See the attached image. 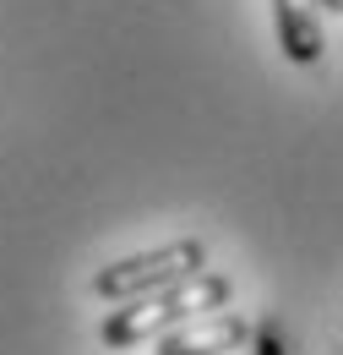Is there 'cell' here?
<instances>
[{
  "mask_svg": "<svg viewBox=\"0 0 343 355\" xmlns=\"http://www.w3.org/2000/svg\"><path fill=\"white\" fill-rule=\"evenodd\" d=\"M316 6H327V11H343V0H316Z\"/></svg>",
  "mask_w": 343,
  "mask_h": 355,
  "instance_id": "obj_5",
  "label": "cell"
},
{
  "mask_svg": "<svg viewBox=\"0 0 343 355\" xmlns=\"http://www.w3.org/2000/svg\"><path fill=\"white\" fill-rule=\"evenodd\" d=\"M240 345V322H218L207 334H191V339H169L158 355H213V350H229Z\"/></svg>",
  "mask_w": 343,
  "mask_h": 355,
  "instance_id": "obj_4",
  "label": "cell"
},
{
  "mask_svg": "<svg viewBox=\"0 0 343 355\" xmlns=\"http://www.w3.org/2000/svg\"><path fill=\"white\" fill-rule=\"evenodd\" d=\"M207 263V246L202 241H169L158 252H136V257H120V263L98 268L93 273V290L104 301H136V295H153V290H169L180 279L202 273Z\"/></svg>",
  "mask_w": 343,
  "mask_h": 355,
  "instance_id": "obj_2",
  "label": "cell"
},
{
  "mask_svg": "<svg viewBox=\"0 0 343 355\" xmlns=\"http://www.w3.org/2000/svg\"><path fill=\"white\" fill-rule=\"evenodd\" d=\"M223 301H229V279H223V273H191V279H180L169 290L136 295L126 311H109L104 328H98V339H104L109 350H126V345H142V339L164 334V328L185 322V317L218 311Z\"/></svg>",
  "mask_w": 343,
  "mask_h": 355,
  "instance_id": "obj_1",
  "label": "cell"
},
{
  "mask_svg": "<svg viewBox=\"0 0 343 355\" xmlns=\"http://www.w3.org/2000/svg\"><path fill=\"white\" fill-rule=\"evenodd\" d=\"M272 22H278V44L295 66L322 60V22H316V0H272Z\"/></svg>",
  "mask_w": 343,
  "mask_h": 355,
  "instance_id": "obj_3",
  "label": "cell"
}]
</instances>
